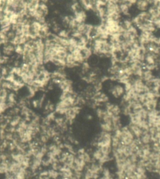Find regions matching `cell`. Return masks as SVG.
Listing matches in <instances>:
<instances>
[{"instance_id": "obj_38", "label": "cell", "mask_w": 160, "mask_h": 179, "mask_svg": "<svg viewBox=\"0 0 160 179\" xmlns=\"http://www.w3.org/2000/svg\"><path fill=\"white\" fill-rule=\"evenodd\" d=\"M59 176L60 174L57 170L51 169L48 171V176L50 178L57 179Z\"/></svg>"}, {"instance_id": "obj_12", "label": "cell", "mask_w": 160, "mask_h": 179, "mask_svg": "<svg viewBox=\"0 0 160 179\" xmlns=\"http://www.w3.org/2000/svg\"><path fill=\"white\" fill-rule=\"evenodd\" d=\"M158 99H147L145 102L143 104V107L146 108L148 111H151L153 110L157 109Z\"/></svg>"}, {"instance_id": "obj_18", "label": "cell", "mask_w": 160, "mask_h": 179, "mask_svg": "<svg viewBox=\"0 0 160 179\" xmlns=\"http://www.w3.org/2000/svg\"><path fill=\"white\" fill-rule=\"evenodd\" d=\"M155 75H154L153 71L148 70H144L143 74L141 76V79L145 81V83L150 81L151 80L154 78Z\"/></svg>"}, {"instance_id": "obj_19", "label": "cell", "mask_w": 160, "mask_h": 179, "mask_svg": "<svg viewBox=\"0 0 160 179\" xmlns=\"http://www.w3.org/2000/svg\"><path fill=\"white\" fill-rule=\"evenodd\" d=\"M139 140L141 144H151L152 143L151 136L149 132H143L141 137L139 138Z\"/></svg>"}, {"instance_id": "obj_44", "label": "cell", "mask_w": 160, "mask_h": 179, "mask_svg": "<svg viewBox=\"0 0 160 179\" xmlns=\"http://www.w3.org/2000/svg\"><path fill=\"white\" fill-rule=\"evenodd\" d=\"M49 138H50V137L48 136L46 133H43V135L41 136V137H40V140H41L42 143L46 144V142L48 141Z\"/></svg>"}, {"instance_id": "obj_33", "label": "cell", "mask_w": 160, "mask_h": 179, "mask_svg": "<svg viewBox=\"0 0 160 179\" xmlns=\"http://www.w3.org/2000/svg\"><path fill=\"white\" fill-rule=\"evenodd\" d=\"M80 67H81V73L84 75H86V73H88L90 71V69H91L90 65L89 64L88 62H87V61H85V62L83 63Z\"/></svg>"}, {"instance_id": "obj_26", "label": "cell", "mask_w": 160, "mask_h": 179, "mask_svg": "<svg viewBox=\"0 0 160 179\" xmlns=\"http://www.w3.org/2000/svg\"><path fill=\"white\" fill-rule=\"evenodd\" d=\"M11 157H12V158H13V161L17 162V163H18V164H21L22 165V163H23L24 159L25 158L26 155L24 153L18 152V153L13 154L11 155Z\"/></svg>"}, {"instance_id": "obj_21", "label": "cell", "mask_w": 160, "mask_h": 179, "mask_svg": "<svg viewBox=\"0 0 160 179\" xmlns=\"http://www.w3.org/2000/svg\"><path fill=\"white\" fill-rule=\"evenodd\" d=\"M146 51L149 53H153L156 55H159L160 53V47L157 44L154 43H151L146 46Z\"/></svg>"}, {"instance_id": "obj_36", "label": "cell", "mask_w": 160, "mask_h": 179, "mask_svg": "<svg viewBox=\"0 0 160 179\" xmlns=\"http://www.w3.org/2000/svg\"><path fill=\"white\" fill-rule=\"evenodd\" d=\"M43 160H40L38 159V158H37L34 157V159L33 160V162H32V164L31 166V168L33 171H35L37 169H38L39 166L41 165V162H42Z\"/></svg>"}, {"instance_id": "obj_45", "label": "cell", "mask_w": 160, "mask_h": 179, "mask_svg": "<svg viewBox=\"0 0 160 179\" xmlns=\"http://www.w3.org/2000/svg\"><path fill=\"white\" fill-rule=\"evenodd\" d=\"M137 0H126V3H130L131 5H135V4L137 3Z\"/></svg>"}, {"instance_id": "obj_7", "label": "cell", "mask_w": 160, "mask_h": 179, "mask_svg": "<svg viewBox=\"0 0 160 179\" xmlns=\"http://www.w3.org/2000/svg\"><path fill=\"white\" fill-rule=\"evenodd\" d=\"M150 15L148 13V11H141L137 16H134V17L131 19V21L133 24V25L137 27L140 24L149 21V20H150Z\"/></svg>"}, {"instance_id": "obj_43", "label": "cell", "mask_w": 160, "mask_h": 179, "mask_svg": "<svg viewBox=\"0 0 160 179\" xmlns=\"http://www.w3.org/2000/svg\"><path fill=\"white\" fill-rule=\"evenodd\" d=\"M79 3L78 1H75L74 2L72 5H71V10H72V11H73L74 13L75 12H77L80 10H79Z\"/></svg>"}, {"instance_id": "obj_3", "label": "cell", "mask_w": 160, "mask_h": 179, "mask_svg": "<svg viewBox=\"0 0 160 179\" xmlns=\"http://www.w3.org/2000/svg\"><path fill=\"white\" fill-rule=\"evenodd\" d=\"M108 92L110 94L116 99H122L126 92L124 85L117 81H116V83H111L108 88Z\"/></svg>"}, {"instance_id": "obj_27", "label": "cell", "mask_w": 160, "mask_h": 179, "mask_svg": "<svg viewBox=\"0 0 160 179\" xmlns=\"http://www.w3.org/2000/svg\"><path fill=\"white\" fill-rule=\"evenodd\" d=\"M10 163H9L6 160H3L0 163V173H5L9 172V167Z\"/></svg>"}, {"instance_id": "obj_24", "label": "cell", "mask_w": 160, "mask_h": 179, "mask_svg": "<svg viewBox=\"0 0 160 179\" xmlns=\"http://www.w3.org/2000/svg\"><path fill=\"white\" fill-rule=\"evenodd\" d=\"M100 128H101V131L108 132V133H112L114 132L113 127L112 123H106V122H101L100 124Z\"/></svg>"}, {"instance_id": "obj_11", "label": "cell", "mask_w": 160, "mask_h": 179, "mask_svg": "<svg viewBox=\"0 0 160 179\" xmlns=\"http://www.w3.org/2000/svg\"><path fill=\"white\" fill-rule=\"evenodd\" d=\"M158 55L147 52L145 55L144 63L148 65H158Z\"/></svg>"}, {"instance_id": "obj_49", "label": "cell", "mask_w": 160, "mask_h": 179, "mask_svg": "<svg viewBox=\"0 0 160 179\" xmlns=\"http://www.w3.org/2000/svg\"><path fill=\"white\" fill-rule=\"evenodd\" d=\"M41 179H51L48 176H45V177H41Z\"/></svg>"}, {"instance_id": "obj_14", "label": "cell", "mask_w": 160, "mask_h": 179, "mask_svg": "<svg viewBox=\"0 0 160 179\" xmlns=\"http://www.w3.org/2000/svg\"><path fill=\"white\" fill-rule=\"evenodd\" d=\"M60 171V176H61L62 178L65 179H70L73 175V171L71 169L68 167L66 166L63 165L61 169L59 170Z\"/></svg>"}, {"instance_id": "obj_17", "label": "cell", "mask_w": 160, "mask_h": 179, "mask_svg": "<svg viewBox=\"0 0 160 179\" xmlns=\"http://www.w3.org/2000/svg\"><path fill=\"white\" fill-rule=\"evenodd\" d=\"M119 5V9L120 11H121V13L122 15L125 16H130V9L131 7V5H130L128 3H121Z\"/></svg>"}, {"instance_id": "obj_47", "label": "cell", "mask_w": 160, "mask_h": 179, "mask_svg": "<svg viewBox=\"0 0 160 179\" xmlns=\"http://www.w3.org/2000/svg\"><path fill=\"white\" fill-rule=\"evenodd\" d=\"M49 1H50V0H40V2L46 3V4H48V3Z\"/></svg>"}, {"instance_id": "obj_9", "label": "cell", "mask_w": 160, "mask_h": 179, "mask_svg": "<svg viewBox=\"0 0 160 179\" xmlns=\"http://www.w3.org/2000/svg\"><path fill=\"white\" fill-rule=\"evenodd\" d=\"M137 28L140 32L147 31L152 33H154V32H155L156 30H157L154 25V24L151 21H150V20L146 22L140 24Z\"/></svg>"}, {"instance_id": "obj_13", "label": "cell", "mask_w": 160, "mask_h": 179, "mask_svg": "<svg viewBox=\"0 0 160 179\" xmlns=\"http://www.w3.org/2000/svg\"><path fill=\"white\" fill-rule=\"evenodd\" d=\"M74 18L78 24L85 23L87 19V14L85 10H79L74 13Z\"/></svg>"}, {"instance_id": "obj_39", "label": "cell", "mask_w": 160, "mask_h": 179, "mask_svg": "<svg viewBox=\"0 0 160 179\" xmlns=\"http://www.w3.org/2000/svg\"><path fill=\"white\" fill-rule=\"evenodd\" d=\"M24 53V49L23 45L18 44V45L14 46V54L19 56H22Z\"/></svg>"}, {"instance_id": "obj_50", "label": "cell", "mask_w": 160, "mask_h": 179, "mask_svg": "<svg viewBox=\"0 0 160 179\" xmlns=\"http://www.w3.org/2000/svg\"><path fill=\"white\" fill-rule=\"evenodd\" d=\"M7 179H14V177H13L12 176H10L8 177L7 178Z\"/></svg>"}, {"instance_id": "obj_10", "label": "cell", "mask_w": 160, "mask_h": 179, "mask_svg": "<svg viewBox=\"0 0 160 179\" xmlns=\"http://www.w3.org/2000/svg\"><path fill=\"white\" fill-rule=\"evenodd\" d=\"M2 55L11 57L14 55V46L10 42L3 44L1 46Z\"/></svg>"}, {"instance_id": "obj_35", "label": "cell", "mask_w": 160, "mask_h": 179, "mask_svg": "<svg viewBox=\"0 0 160 179\" xmlns=\"http://www.w3.org/2000/svg\"><path fill=\"white\" fill-rule=\"evenodd\" d=\"M39 9L43 12L44 15H45L46 16L49 14V11H50L49 6L48 5V4L46 3L40 2L39 5Z\"/></svg>"}, {"instance_id": "obj_42", "label": "cell", "mask_w": 160, "mask_h": 179, "mask_svg": "<svg viewBox=\"0 0 160 179\" xmlns=\"http://www.w3.org/2000/svg\"><path fill=\"white\" fill-rule=\"evenodd\" d=\"M106 5V3L105 1H103V0H94V8H98L100 7H105Z\"/></svg>"}, {"instance_id": "obj_6", "label": "cell", "mask_w": 160, "mask_h": 179, "mask_svg": "<svg viewBox=\"0 0 160 179\" xmlns=\"http://www.w3.org/2000/svg\"><path fill=\"white\" fill-rule=\"evenodd\" d=\"M81 107H79L78 105H74L71 107L65 115V118L68 124H71L73 123L76 117L79 113L81 112Z\"/></svg>"}, {"instance_id": "obj_41", "label": "cell", "mask_w": 160, "mask_h": 179, "mask_svg": "<svg viewBox=\"0 0 160 179\" xmlns=\"http://www.w3.org/2000/svg\"><path fill=\"white\" fill-rule=\"evenodd\" d=\"M72 16H63L62 18V24L63 26L65 27L66 29H68V26L70 22V20L71 19Z\"/></svg>"}, {"instance_id": "obj_40", "label": "cell", "mask_w": 160, "mask_h": 179, "mask_svg": "<svg viewBox=\"0 0 160 179\" xmlns=\"http://www.w3.org/2000/svg\"><path fill=\"white\" fill-rule=\"evenodd\" d=\"M86 30V23H85L78 24L77 27V29H76V30H77L79 33H81L83 35H85V34Z\"/></svg>"}, {"instance_id": "obj_8", "label": "cell", "mask_w": 160, "mask_h": 179, "mask_svg": "<svg viewBox=\"0 0 160 179\" xmlns=\"http://www.w3.org/2000/svg\"><path fill=\"white\" fill-rule=\"evenodd\" d=\"M57 85L63 92L73 93L74 92L73 90V81L67 78L59 80Z\"/></svg>"}, {"instance_id": "obj_5", "label": "cell", "mask_w": 160, "mask_h": 179, "mask_svg": "<svg viewBox=\"0 0 160 179\" xmlns=\"http://www.w3.org/2000/svg\"><path fill=\"white\" fill-rule=\"evenodd\" d=\"M156 36L152 33L143 31L140 32L138 37V41L141 45L146 46L151 43H154Z\"/></svg>"}, {"instance_id": "obj_2", "label": "cell", "mask_w": 160, "mask_h": 179, "mask_svg": "<svg viewBox=\"0 0 160 179\" xmlns=\"http://www.w3.org/2000/svg\"><path fill=\"white\" fill-rule=\"evenodd\" d=\"M131 81L132 83V88L138 94H141V93L150 91L148 87L147 86L146 83L141 79V78L132 76Z\"/></svg>"}, {"instance_id": "obj_28", "label": "cell", "mask_w": 160, "mask_h": 179, "mask_svg": "<svg viewBox=\"0 0 160 179\" xmlns=\"http://www.w3.org/2000/svg\"><path fill=\"white\" fill-rule=\"evenodd\" d=\"M103 155H104L101 152L99 148H97L93 152V153H92V158H93V160H94V161L99 162Z\"/></svg>"}, {"instance_id": "obj_1", "label": "cell", "mask_w": 160, "mask_h": 179, "mask_svg": "<svg viewBox=\"0 0 160 179\" xmlns=\"http://www.w3.org/2000/svg\"><path fill=\"white\" fill-rule=\"evenodd\" d=\"M112 134L111 133L101 131L94 142V145L97 148L105 146H111Z\"/></svg>"}, {"instance_id": "obj_16", "label": "cell", "mask_w": 160, "mask_h": 179, "mask_svg": "<svg viewBox=\"0 0 160 179\" xmlns=\"http://www.w3.org/2000/svg\"><path fill=\"white\" fill-rule=\"evenodd\" d=\"M135 5L138 10H139L140 12L147 11L149 7L150 6L147 0H137V2Z\"/></svg>"}, {"instance_id": "obj_46", "label": "cell", "mask_w": 160, "mask_h": 179, "mask_svg": "<svg viewBox=\"0 0 160 179\" xmlns=\"http://www.w3.org/2000/svg\"><path fill=\"white\" fill-rule=\"evenodd\" d=\"M86 118L87 120H92V119H93V116L90 115V114H88V115H86Z\"/></svg>"}, {"instance_id": "obj_31", "label": "cell", "mask_w": 160, "mask_h": 179, "mask_svg": "<svg viewBox=\"0 0 160 179\" xmlns=\"http://www.w3.org/2000/svg\"><path fill=\"white\" fill-rule=\"evenodd\" d=\"M26 173V169L24 168L23 167H21L20 168L19 170L18 171V172L17 174H15L14 179H25Z\"/></svg>"}, {"instance_id": "obj_30", "label": "cell", "mask_w": 160, "mask_h": 179, "mask_svg": "<svg viewBox=\"0 0 160 179\" xmlns=\"http://www.w3.org/2000/svg\"><path fill=\"white\" fill-rule=\"evenodd\" d=\"M57 35L61 38L68 39L71 36V31L68 29H66V28L61 29L58 33Z\"/></svg>"}, {"instance_id": "obj_4", "label": "cell", "mask_w": 160, "mask_h": 179, "mask_svg": "<svg viewBox=\"0 0 160 179\" xmlns=\"http://www.w3.org/2000/svg\"><path fill=\"white\" fill-rule=\"evenodd\" d=\"M135 137L132 133L128 126H124L121 128V136L120 140L121 143L125 145H129L132 143Z\"/></svg>"}, {"instance_id": "obj_22", "label": "cell", "mask_w": 160, "mask_h": 179, "mask_svg": "<svg viewBox=\"0 0 160 179\" xmlns=\"http://www.w3.org/2000/svg\"><path fill=\"white\" fill-rule=\"evenodd\" d=\"M83 179H98L99 177V175L95 174L90 169V168H86L85 170V172L83 174Z\"/></svg>"}, {"instance_id": "obj_25", "label": "cell", "mask_w": 160, "mask_h": 179, "mask_svg": "<svg viewBox=\"0 0 160 179\" xmlns=\"http://www.w3.org/2000/svg\"><path fill=\"white\" fill-rule=\"evenodd\" d=\"M81 53L84 57V59L85 60V61H87V60H88L90 57L93 55V51H92V49L91 46H88L85 48H84L83 49L81 50Z\"/></svg>"}, {"instance_id": "obj_20", "label": "cell", "mask_w": 160, "mask_h": 179, "mask_svg": "<svg viewBox=\"0 0 160 179\" xmlns=\"http://www.w3.org/2000/svg\"><path fill=\"white\" fill-rule=\"evenodd\" d=\"M94 13H97V16L101 20V22H105L106 15V11L105 7H100L98 8H94Z\"/></svg>"}, {"instance_id": "obj_29", "label": "cell", "mask_w": 160, "mask_h": 179, "mask_svg": "<svg viewBox=\"0 0 160 179\" xmlns=\"http://www.w3.org/2000/svg\"><path fill=\"white\" fill-rule=\"evenodd\" d=\"M8 93L6 89L0 87V102H6Z\"/></svg>"}, {"instance_id": "obj_15", "label": "cell", "mask_w": 160, "mask_h": 179, "mask_svg": "<svg viewBox=\"0 0 160 179\" xmlns=\"http://www.w3.org/2000/svg\"><path fill=\"white\" fill-rule=\"evenodd\" d=\"M128 127H129L130 130L131 131L132 133L133 134V135L134 136L135 138L139 139V138L141 137V135H143V130L139 127H138L137 125L130 123L129 125H128Z\"/></svg>"}, {"instance_id": "obj_37", "label": "cell", "mask_w": 160, "mask_h": 179, "mask_svg": "<svg viewBox=\"0 0 160 179\" xmlns=\"http://www.w3.org/2000/svg\"><path fill=\"white\" fill-rule=\"evenodd\" d=\"M21 117H20L18 115H15L13 119H11V120H10V126L12 127H16L17 126H18L19 125V123H20V121H21Z\"/></svg>"}, {"instance_id": "obj_23", "label": "cell", "mask_w": 160, "mask_h": 179, "mask_svg": "<svg viewBox=\"0 0 160 179\" xmlns=\"http://www.w3.org/2000/svg\"><path fill=\"white\" fill-rule=\"evenodd\" d=\"M21 167L22 165L21 164L13 161V162L10 163V165L9 167V172L10 173H11L14 175L17 174Z\"/></svg>"}, {"instance_id": "obj_32", "label": "cell", "mask_w": 160, "mask_h": 179, "mask_svg": "<svg viewBox=\"0 0 160 179\" xmlns=\"http://www.w3.org/2000/svg\"><path fill=\"white\" fill-rule=\"evenodd\" d=\"M102 176L100 179H111L112 175L111 174L110 170L108 168H103L101 172Z\"/></svg>"}, {"instance_id": "obj_48", "label": "cell", "mask_w": 160, "mask_h": 179, "mask_svg": "<svg viewBox=\"0 0 160 179\" xmlns=\"http://www.w3.org/2000/svg\"><path fill=\"white\" fill-rule=\"evenodd\" d=\"M156 8H157V10H159L160 11V3H159L158 5L155 6Z\"/></svg>"}, {"instance_id": "obj_34", "label": "cell", "mask_w": 160, "mask_h": 179, "mask_svg": "<svg viewBox=\"0 0 160 179\" xmlns=\"http://www.w3.org/2000/svg\"><path fill=\"white\" fill-rule=\"evenodd\" d=\"M121 25L123 27L124 29L125 30H128L129 28L133 25V23H132L131 19L130 18H126L123 19L122 22H121Z\"/></svg>"}]
</instances>
